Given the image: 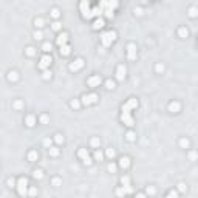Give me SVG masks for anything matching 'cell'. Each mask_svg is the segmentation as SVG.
Wrapping results in <instances>:
<instances>
[{
	"instance_id": "19",
	"label": "cell",
	"mask_w": 198,
	"mask_h": 198,
	"mask_svg": "<svg viewBox=\"0 0 198 198\" xmlns=\"http://www.w3.org/2000/svg\"><path fill=\"white\" fill-rule=\"evenodd\" d=\"M33 177H34V178H36V179H40V178H42V177H43V172H42V170H40V169H36V170H34V172H33Z\"/></svg>"
},
{
	"instance_id": "32",
	"label": "cell",
	"mask_w": 198,
	"mask_h": 198,
	"mask_svg": "<svg viewBox=\"0 0 198 198\" xmlns=\"http://www.w3.org/2000/svg\"><path fill=\"white\" fill-rule=\"evenodd\" d=\"M107 156H108V158H113V156H115V150L113 149H107Z\"/></svg>"
},
{
	"instance_id": "49",
	"label": "cell",
	"mask_w": 198,
	"mask_h": 198,
	"mask_svg": "<svg viewBox=\"0 0 198 198\" xmlns=\"http://www.w3.org/2000/svg\"><path fill=\"white\" fill-rule=\"evenodd\" d=\"M190 16H192V17L197 16V9H195V8H190Z\"/></svg>"
},
{
	"instance_id": "48",
	"label": "cell",
	"mask_w": 198,
	"mask_h": 198,
	"mask_svg": "<svg viewBox=\"0 0 198 198\" xmlns=\"http://www.w3.org/2000/svg\"><path fill=\"white\" fill-rule=\"evenodd\" d=\"M40 121H42L43 124H46V122H48V116H45V115H43L42 118H40Z\"/></svg>"
},
{
	"instance_id": "34",
	"label": "cell",
	"mask_w": 198,
	"mask_h": 198,
	"mask_svg": "<svg viewBox=\"0 0 198 198\" xmlns=\"http://www.w3.org/2000/svg\"><path fill=\"white\" fill-rule=\"evenodd\" d=\"M179 144H181V147H187V145H189V141H187V139H181V141H179Z\"/></svg>"
},
{
	"instance_id": "3",
	"label": "cell",
	"mask_w": 198,
	"mask_h": 198,
	"mask_svg": "<svg viewBox=\"0 0 198 198\" xmlns=\"http://www.w3.org/2000/svg\"><path fill=\"white\" fill-rule=\"evenodd\" d=\"M138 107V101H136V98H130L129 101H127L124 105H122V112H127V113H130V110L132 108H136Z\"/></svg>"
},
{
	"instance_id": "47",
	"label": "cell",
	"mask_w": 198,
	"mask_h": 198,
	"mask_svg": "<svg viewBox=\"0 0 198 198\" xmlns=\"http://www.w3.org/2000/svg\"><path fill=\"white\" fill-rule=\"evenodd\" d=\"M147 194L153 195V194H155V187H147Z\"/></svg>"
},
{
	"instance_id": "38",
	"label": "cell",
	"mask_w": 198,
	"mask_h": 198,
	"mask_svg": "<svg viewBox=\"0 0 198 198\" xmlns=\"http://www.w3.org/2000/svg\"><path fill=\"white\" fill-rule=\"evenodd\" d=\"M34 23H36V26L40 28V26L43 25V20H42V19H36V20H34Z\"/></svg>"
},
{
	"instance_id": "5",
	"label": "cell",
	"mask_w": 198,
	"mask_h": 198,
	"mask_svg": "<svg viewBox=\"0 0 198 198\" xmlns=\"http://www.w3.org/2000/svg\"><path fill=\"white\" fill-rule=\"evenodd\" d=\"M121 119H122V122L124 124H127V125H133L135 124V121H133V118L130 116V113H127V112H122V115H121Z\"/></svg>"
},
{
	"instance_id": "52",
	"label": "cell",
	"mask_w": 198,
	"mask_h": 198,
	"mask_svg": "<svg viewBox=\"0 0 198 198\" xmlns=\"http://www.w3.org/2000/svg\"><path fill=\"white\" fill-rule=\"evenodd\" d=\"M14 105H16V108H20V107H22V102H20V101H17V102L14 104Z\"/></svg>"
},
{
	"instance_id": "14",
	"label": "cell",
	"mask_w": 198,
	"mask_h": 198,
	"mask_svg": "<svg viewBox=\"0 0 198 198\" xmlns=\"http://www.w3.org/2000/svg\"><path fill=\"white\" fill-rule=\"evenodd\" d=\"M70 53H71L70 45H62V46H60V56H68Z\"/></svg>"
},
{
	"instance_id": "13",
	"label": "cell",
	"mask_w": 198,
	"mask_h": 198,
	"mask_svg": "<svg viewBox=\"0 0 198 198\" xmlns=\"http://www.w3.org/2000/svg\"><path fill=\"white\" fill-rule=\"evenodd\" d=\"M169 110H170L172 113H178L179 112V104L178 102H170L169 104Z\"/></svg>"
},
{
	"instance_id": "50",
	"label": "cell",
	"mask_w": 198,
	"mask_h": 198,
	"mask_svg": "<svg viewBox=\"0 0 198 198\" xmlns=\"http://www.w3.org/2000/svg\"><path fill=\"white\" fill-rule=\"evenodd\" d=\"M43 144H45V145H50V144H51V139H50V138L43 139Z\"/></svg>"
},
{
	"instance_id": "8",
	"label": "cell",
	"mask_w": 198,
	"mask_h": 198,
	"mask_svg": "<svg viewBox=\"0 0 198 198\" xmlns=\"http://www.w3.org/2000/svg\"><path fill=\"white\" fill-rule=\"evenodd\" d=\"M127 56H129V59L133 60V59H136V46L130 43L129 46H127Z\"/></svg>"
},
{
	"instance_id": "17",
	"label": "cell",
	"mask_w": 198,
	"mask_h": 198,
	"mask_svg": "<svg viewBox=\"0 0 198 198\" xmlns=\"http://www.w3.org/2000/svg\"><path fill=\"white\" fill-rule=\"evenodd\" d=\"M37 158H39V153L36 152V150H31V152L28 153V159L30 161H36Z\"/></svg>"
},
{
	"instance_id": "39",
	"label": "cell",
	"mask_w": 198,
	"mask_h": 198,
	"mask_svg": "<svg viewBox=\"0 0 198 198\" xmlns=\"http://www.w3.org/2000/svg\"><path fill=\"white\" fill-rule=\"evenodd\" d=\"M82 161H84L85 166H90L91 164V158H90V156H88V158H85V159H82Z\"/></svg>"
},
{
	"instance_id": "2",
	"label": "cell",
	"mask_w": 198,
	"mask_h": 198,
	"mask_svg": "<svg viewBox=\"0 0 198 198\" xmlns=\"http://www.w3.org/2000/svg\"><path fill=\"white\" fill-rule=\"evenodd\" d=\"M17 192H19L20 197H25L28 195V179L26 178H20L19 181H17Z\"/></svg>"
},
{
	"instance_id": "23",
	"label": "cell",
	"mask_w": 198,
	"mask_h": 198,
	"mask_svg": "<svg viewBox=\"0 0 198 198\" xmlns=\"http://www.w3.org/2000/svg\"><path fill=\"white\" fill-rule=\"evenodd\" d=\"M105 87H107L108 90H113V88H115V82H113V80H110V79H108L107 82H105Z\"/></svg>"
},
{
	"instance_id": "40",
	"label": "cell",
	"mask_w": 198,
	"mask_h": 198,
	"mask_svg": "<svg viewBox=\"0 0 198 198\" xmlns=\"http://www.w3.org/2000/svg\"><path fill=\"white\" fill-rule=\"evenodd\" d=\"M107 169H108V172H115V170H116V166H115V164H108Z\"/></svg>"
},
{
	"instance_id": "4",
	"label": "cell",
	"mask_w": 198,
	"mask_h": 198,
	"mask_svg": "<svg viewBox=\"0 0 198 198\" xmlns=\"http://www.w3.org/2000/svg\"><path fill=\"white\" fill-rule=\"evenodd\" d=\"M51 62H53V59H51V56L45 54V56L42 57V59H40V62H39V68H42V70L48 68V67L51 65Z\"/></svg>"
},
{
	"instance_id": "21",
	"label": "cell",
	"mask_w": 198,
	"mask_h": 198,
	"mask_svg": "<svg viewBox=\"0 0 198 198\" xmlns=\"http://www.w3.org/2000/svg\"><path fill=\"white\" fill-rule=\"evenodd\" d=\"M8 79H9V80H17V79H19V76H17V73H16V71H9Z\"/></svg>"
},
{
	"instance_id": "29",
	"label": "cell",
	"mask_w": 198,
	"mask_h": 198,
	"mask_svg": "<svg viewBox=\"0 0 198 198\" xmlns=\"http://www.w3.org/2000/svg\"><path fill=\"white\" fill-rule=\"evenodd\" d=\"M51 16H53L54 19H57V17L60 16V13H59V9H56V8H54V9H51Z\"/></svg>"
},
{
	"instance_id": "42",
	"label": "cell",
	"mask_w": 198,
	"mask_h": 198,
	"mask_svg": "<svg viewBox=\"0 0 198 198\" xmlns=\"http://www.w3.org/2000/svg\"><path fill=\"white\" fill-rule=\"evenodd\" d=\"M51 78V71H45L43 73V79H50Z\"/></svg>"
},
{
	"instance_id": "37",
	"label": "cell",
	"mask_w": 198,
	"mask_h": 198,
	"mask_svg": "<svg viewBox=\"0 0 198 198\" xmlns=\"http://www.w3.org/2000/svg\"><path fill=\"white\" fill-rule=\"evenodd\" d=\"M95 158H96V159H99V161L102 159V153L99 152V150H96V152H95Z\"/></svg>"
},
{
	"instance_id": "25",
	"label": "cell",
	"mask_w": 198,
	"mask_h": 198,
	"mask_svg": "<svg viewBox=\"0 0 198 198\" xmlns=\"http://www.w3.org/2000/svg\"><path fill=\"white\" fill-rule=\"evenodd\" d=\"M26 54L28 56H34V54H36V50H34L33 46H28V48H26Z\"/></svg>"
},
{
	"instance_id": "11",
	"label": "cell",
	"mask_w": 198,
	"mask_h": 198,
	"mask_svg": "<svg viewBox=\"0 0 198 198\" xmlns=\"http://www.w3.org/2000/svg\"><path fill=\"white\" fill-rule=\"evenodd\" d=\"M67 40H68V34L67 33H62L57 36V45L62 46V45H67Z\"/></svg>"
},
{
	"instance_id": "9",
	"label": "cell",
	"mask_w": 198,
	"mask_h": 198,
	"mask_svg": "<svg viewBox=\"0 0 198 198\" xmlns=\"http://www.w3.org/2000/svg\"><path fill=\"white\" fill-rule=\"evenodd\" d=\"M82 67H84V60L82 59H76L73 63H70V70H71V71H78V70L82 68Z\"/></svg>"
},
{
	"instance_id": "44",
	"label": "cell",
	"mask_w": 198,
	"mask_h": 198,
	"mask_svg": "<svg viewBox=\"0 0 198 198\" xmlns=\"http://www.w3.org/2000/svg\"><path fill=\"white\" fill-rule=\"evenodd\" d=\"M59 28H60V23L59 22H54L53 23V30H59Z\"/></svg>"
},
{
	"instance_id": "1",
	"label": "cell",
	"mask_w": 198,
	"mask_h": 198,
	"mask_svg": "<svg viewBox=\"0 0 198 198\" xmlns=\"http://www.w3.org/2000/svg\"><path fill=\"white\" fill-rule=\"evenodd\" d=\"M116 40V33L115 31H108V33H104L101 36V42L104 46H110L113 42Z\"/></svg>"
},
{
	"instance_id": "20",
	"label": "cell",
	"mask_w": 198,
	"mask_h": 198,
	"mask_svg": "<svg viewBox=\"0 0 198 198\" xmlns=\"http://www.w3.org/2000/svg\"><path fill=\"white\" fill-rule=\"evenodd\" d=\"M51 48H53V45H51L50 42H45V43L42 45V50L45 51V53H48V51H51Z\"/></svg>"
},
{
	"instance_id": "16",
	"label": "cell",
	"mask_w": 198,
	"mask_h": 198,
	"mask_svg": "<svg viewBox=\"0 0 198 198\" xmlns=\"http://www.w3.org/2000/svg\"><path fill=\"white\" fill-rule=\"evenodd\" d=\"M78 155H79V158H82V159H85V158H88V150H85V149H79V152H78Z\"/></svg>"
},
{
	"instance_id": "45",
	"label": "cell",
	"mask_w": 198,
	"mask_h": 198,
	"mask_svg": "<svg viewBox=\"0 0 198 198\" xmlns=\"http://www.w3.org/2000/svg\"><path fill=\"white\" fill-rule=\"evenodd\" d=\"M169 195H172L173 198H177V197H178V192H177V190H170V192H169Z\"/></svg>"
},
{
	"instance_id": "22",
	"label": "cell",
	"mask_w": 198,
	"mask_h": 198,
	"mask_svg": "<svg viewBox=\"0 0 198 198\" xmlns=\"http://www.w3.org/2000/svg\"><path fill=\"white\" fill-rule=\"evenodd\" d=\"M178 34L181 37H187V30H186V28H179L178 30Z\"/></svg>"
},
{
	"instance_id": "24",
	"label": "cell",
	"mask_w": 198,
	"mask_h": 198,
	"mask_svg": "<svg viewBox=\"0 0 198 198\" xmlns=\"http://www.w3.org/2000/svg\"><path fill=\"white\" fill-rule=\"evenodd\" d=\"M50 155L51 156H57L59 155V150H57L56 147H50Z\"/></svg>"
},
{
	"instance_id": "35",
	"label": "cell",
	"mask_w": 198,
	"mask_h": 198,
	"mask_svg": "<svg viewBox=\"0 0 198 198\" xmlns=\"http://www.w3.org/2000/svg\"><path fill=\"white\" fill-rule=\"evenodd\" d=\"M91 145H93V147H98V145H99V139L98 138H93L91 139Z\"/></svg>"
},
{
	"instance_id": "43",
	"label": "cell",
	"mask_w": 198,
	"mask_h": 198,
	"mask_svg": "<svg viewBox=\"0 0 198 198\" xmlns=\"http://www.w3.org/2000/svg\"><path fill=\"white\" fill-rule=\"evenodd\" d=\"M60 183H62V181H60L59 178H54V179H53V184H54V186H60Z\"/></svg>"
},
{
	"instance_id": "54",
	"label": "cell",
	"mask_w": 198,
	"mask_h": 198,
	"mask_svg": "<svg viewBox=\"0 0 198 198\" xmlns=\"http://www.w3.org/2000/svg\"><path fill=\"white\" fill-rule=\"evenodd\" d=\"M166 198H173V197H172V195H167V197H166Z\"/></svg>"
},
{
	"instance_id": "30",
	"label": "cell",
	"mask_w": 198,
	"mask_h": 198,
	"mask_svg": "<svg viewBox=\"0 0 198 198\" xmlns=\"http://www.w3.org/2000/svg\"><path fill=\"white\" fill-rule=\"evenodd\" d=\"M125 136H127V139H129V141H135V133H133V132H129Z\"/></svg>"
},
{
	"instance_id": "27",
	"label": "cell",
	"mask_w": 198,
	"mask_h": 198,
	"mask_svg": "<svg viewBox=\"0 0 198 198\" xmlns=\"http://www.w3.org/2000/svg\"><path fill=\"white\" fill-rule=\"evenodd\" d=\"M28 194H30L31 197H36L37 195V189L36 187H30V189H28Z\"/></svg>"
},
{
	"instance_id": "36",
	"label": "cell",
	"mask_w": 198,
	"mask_h": 198,
	"mask_svg": "<svg viewBox=\"0 0 198 198\" xmlns=\"http://www.w3.org/2000/svg\"><path fill=\"white\" fill-rule=\"evenodd\" d=\"M116 195H118V197H124L125 195V192H124V189H118V190H116Z\"/></svg>"
},
{
	"instance_id": "51",
	"label": "cell",
	"mask_w": 198,
	"mask_h": 198,
	"mask_svg": "<svg viewBox=\"0 0 198 198\" xmlns=\"http://www.w3.org/2000/svg\"><path fill=\"white\" fill-rule=\"evenodd\" d=\"M178 189L181 190V192H184V190H186V186H184V184H178Z\"/></svg>"
},
{
	"instance_id": "41",
	"label": "cell",
	"mask_w": 198,
	"mask_h": 198,
	"mask_svg": "<svg viewBox=\"0 0 198 198\" xmlns=\"http://www.w3.org/2000/svg\"><path fill=\"white\" fill-rule=\"evenodd\" d=\"M34 39H42V33L36 31V33H34Z\"/></svg>"
},
{
	"instance_id": "28",
	"label": "cell",
	"mask_w": 198,
	"mask_h": 198,
	"mask_svg": "<svg viewBox=\"0 0 198 198\" xmlns=\"http://www.w3.org/2000/svg\"><path fill=\"white\" fill-rule=\"evenodd\" d=\"M54 141H56L57 144H62V142H63V136H62V135H56V136H54Z\"/></svg>"
},
{
	"instance_id": "53",
	"label": "cell",
	"mask_w": 198,
	"mask_h": 198,
	"mask_svg": "<svg viewBox=\"0 0 198 198\" xmlns=\"http://www.w3.org/2000/svg\"><path fill=\"white\" fill-rule=\"evenodd\" d=\"M136 198H145V195H144V194H138Z\"/></svg>"
},
{
	"instance_id": "12",
	"label": "cell",
	"mask_w": 198,
	"mask_h": 198,
	"mask_svg": "<svg viewBox=\"0 0 198 198\" xmlns=\"http://www.w3.org/2000/svg\"><path fill=\"white\" fill-rule=\"evenodd\" d=\"M119 166H121L122 169L130 167V158H129V156H122V158L119 159Z\"/></svg>"
},
{
	"instance_id": "26",
	"label": "cell",
	"mask_w": 198,
	"mask_h": 198,
	"mask_svg": "<svg viewBox=\"0 0 198 198\" xmlns=\"http://www.w3.org/2000/svg\"><path fill=\"white\" fill-rule=\"evenodd\" d=\"M121 183H122V186H129V184H130L129 177H122V178H121Z\"/></svg>"
},
{
	"instance_id": "15",
	"label": "cell",
	"mask_w": 198,
	"mask_h": 198,
	"mask_svg": "<svg viewBox=\"0 0 198 198\" xmlns=\"http://www.w3.org/2000/svg\"><path fill=\"white\" fill-rule=\"evenodd\" d=\"M25 124H26L28 127H33L34 124H36V118H34L33 115H30V116H26V119H25Z\"/></svg>"
},
{
	"instance_id": "10",
	"label": "cell",
	"mask_w": 198,
	"mask_h": 198,
	"mask_svg": "<svg viewBox=\"0 0 198 198\" xmlns=\"http://www.w3.org/2000/svg\"><path fill=\"white\" fill-rule=\"evenodd\" d=\"M99 84H101V76H99V74H95V76H91L88 79V85L90 87H99Z\"/></svg>"
},
{
	"instance_id": "18",
	"label": "cell",
	"mask_w": 198,
	"mask_h": 198,
	"mask_svg": "<svg viewBox=\"0 0 198 198\" xmlns=\"http://www.w3.org/2000/svg\"><path fill=\"white\" fill-rule=\"evenodd\" d=\"M102 26H104V20L102 19H96L95 23H93V28H95V30H99V28H102Z\"/></svg>"
},
{
	"instance_id": "33",
	"label": "cell",
	"mask_w": 198,
	"mask_h": 198,
	"mask_svg": "<svg viewBox=\"0 0 198 198\" xmlns=\"http://www.w3.org/2000/svg\"><path fill=\"white\" fill-rule=\"evenodd\" d=\"M8 186H9V187H16V181H14V178H8Z\"/></svg>"
},
{
	"instance_id": "7",
	"label": "cell",
	"mask_w": 198,
	"mask_h": 198,
	"mask_svg": "<svg viewBox=\"0 0 198 198\" xmlns=\"http://www.w3.org/2000/svg\"><path fill=\"white\" fill-rule=\"evenodd\" d=\"M125 73H127L125 67H124V65H119L118 68H116V79H118V80H124Z\"/></svg>"
},
{
	"instance_id": "6",
	"label": "cell",
	"mask_w": 198,
	"mask_h": 198,
	"mask_svg": "<svg viewBox=\"0 0 198 198\" xmlns=\"http://www.w3.org/2000/svg\"><path fill=\"white\" fill-rule=\"evenodd\" d=\"M96 101H98L96 95H84L82 96V104H85V105H90V104L96 102Z\"/></svg>"
},
{
	"instance_id": "46",
	"label": "cell",
	"mask_w": 198,
	"mask_h": 198,
	"mask_svg": "<svg viewBox=\"0 0 198 198\" xmlns=\"http://www.w3.org/2000/svg\"><path fill=\"white\" fill-rule=\"evenodd\" d=\"M162 70H164V67H162L161 63H158V65H156V71H158V73H161Z\"/></svg>"
},
{
	"instance_id": "31",
	"label": "cell",
	"mask_w": 198,
	"mask_h": 198,
	"mask_svg": "<svg viewBox=\"0 0 198 198\" xmlns=\"http://www.w3.org/2000/svg\"><path fill=\"white\" fill-rule=\"evenodd\" d=\"M70 105H71L73 108H79L80 104H79V101H76V99H74V101H71V104H70Z\"/></svg>"
}]
</instances>
